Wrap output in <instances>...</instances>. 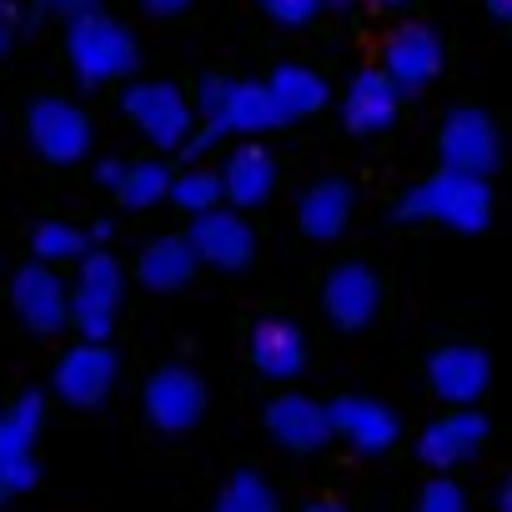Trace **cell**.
Masks as SVG:
<instances>
[{"instance_id": "cell-1", "label": "cell", "mask_w": 512, "mask_h": 512, "mask_svg": "<svg viewBox=\"0 0 512 512\" xmlns=\"http://www.w3.org/2000/svg\"><path fill=\"white\" fill-rule=\"evenodd\" d=\"M196 116H201L206 131L181 146V156H191V161L211 141H226V136L251 141V136H267V131L287 126V116H282V106H277L267 81H226V76H206L196 86Z\"/></svg>"}, {"instance_id": "cell-2", "label": "cell", "mask_w": 512, "mask_h": 512, "mask_svg": "<svg viewBox=\"0 0 512 512\" xmlns=\"http://www.w3.org/2000/svg\"><path fill=\"white\" fill-rule=\"evenodd\" d=\"M392 216H397V221H427V226H447V231L477 236V231H487V221H492V191H487V176L442 166L437 176L417 181V186L397 201Z\"/></svg>"}, {"instance_id": "cell-3", "label": "cell", "mask_w": 512, "mask_h": 512, "mask_svg": "<svg viewBox=\"0 0 512 512\" xmlns=\"http://www.w3.org/2000/svg\"><path fill=\"white\" fill-rule=\"evenodd\" d=\"M66 56H71V71H76V81H81L86 91L126 81V76L136 71V61H141L136 36H131L121 21L101 16V11L66 21Z\"/></svg>"}, {"instance_id": "cell-4", "label": "cell", "mask_w": 512, "mask_h": 512, "mask_svg": "<svg viewBox=\"0 0 512 512\" xmlns=\"http://www.w3.org/2000/svg\"><path fill=\"white\" fill-rule=\"evenodd\" d=\"M121 297H126V272L106 246H91L76 262V282H71V327L91 342H106L116 332L121 317Z\"/></svg>"}, {"instance_id": "cell-5", "label": "cell", "mask_w": 512, "mask_h": 512, "mask_svg": "<svg viewBox=\"0 0 512 512\" xmlns=\"http://www.w3.org/2000/svg\"><path fill=\"white\" fill-rule=\"evenodd\" d=\"M121 111L156 151H181L196 126V101L176 81H131L121 96Z\"/></svg>"}, {"instance_id": "cell-6", "label": "cell", "mask_w": 512, "mask_h": 512, "mask_svg": "<svg viewBox=\"0 0 512 512\" xmlns=\"http://www.w3.org/2000/svg\"><path fill=\"white\" fill-rule=\"evenodd\" d=\"M46 427V397L41 392H21L6 412H0V502L31 492L41 482V462H36V437Z\"/></svg>"}, {"instance_id": "cell-7", "label": "cell", "mask_w": 512, "mask_h": 512, "mask_svg": "<svg viewBox=\"0 0 512 512\" xmlns=\"http://www.w3.org/2000/svg\"><path fill=\"white\" fill-rule=\"evenodd\" d=\"M91 116L66 96H36L26 106V141L51 166H76L91 151Z\"/></svg>"}, {"instance_id": "cell-8", "label": "cell", "mask_w": 512, "mask_h": 512, "mask_svg": "<svg viewBox=\"0 0 512 512\" xmlns=\"http://www.w3.org/2000/svg\"><path fill=\"white\" fill-rule=\"evenodd\" d=\"M11 312L21 317L26 332L36 337H56L71 327V287L61 282V272L41 256H31L26 267H16L11 277Z\"/></svg>"}, {"instance_id": "cell-9", "label": "cell", "mask_w": 512, "mask_h": 512, "mask_svg": "<svg viewBox=\"0 0 512 512\" xmlns=\"http://www.w3.org/2000/svg\"><path fill=\"white\" fill-rule=\"evenodd\" d=\"M141 407H146V422H151L156 432L181 437V432H191V427L206 417V382H201L191 367L166 362V367H156V372L146 377Z\"/></svg>"}, {"instance_id": "cell-10", "label": "cell", "mask_w": 512, "mask_h": 512, "mask_svg": "<svg viewBox=\"0 0 512 512\" xmlns=\"http://www.w3.org/2000/svg\"><path fill=\"white\" fill-rule=\"evenodd\" d=\"M116 377H121L116 352H111L106 342L81 337L71 352H61V362H56V372H51V392H56L66 407L91 412V407H101V402L116 392Z\"/></svg>"}, {"instance_id": "cell-11", "label": "cell", "mask_w": 512, "mask_h": 512, "mask_svg": "<svg viewBox=\"0 0 512 512\" xmlns=\"http://www.w3.org/2000/svg\"><path fill=\"white\" fill-rule=\"evenodd\" d=\"M186 236H191V246L201 256V267H216V272H246L251 256H256V231H251V221L236 206L196 211Z\"/></svg>"}, {"instance_id": "cell-12", "label": "cell", "mask_w": 512, "mask_h": 512, "mask_svg": "<svg viewBox=\"0 0 512 512\" xmlns=\"http://www.w3.org/2000/svg\"><path fill=\"white\" fill-rule=\"evenodd\" d=\"M437 156L442 166L452 171H472V176H487L497 161H502V136H497V121L477 106H452L442 131H437Z\"/></svg>"}, {"instance_id": "cell-13", "label": "cell", "mask_w": 512, "mask_h": 512, "mask_svg": "<svg viewBox=\"0 0 512 512\" xmlns=\"http://www.w3.org/2000/svg\"><path fill=\"white\" fill-rule=\"evenodd\" d=\"M267 432L277 447L287 452H322L332 437H337V422H332V402H317L307 392H282L267 402L262 412Z\"/></svg>"}, {"instance_id": "cell-14", "label": "cell", "mask_w": 512, "mask_h": 512, "mask_svg": "<svg viewBox=\"0 0 512 512\" xmlns=\"http://www.w3.org/2000/svg\"><path fill=\"white\" fill-rule=\"evenodd\" d=\"M482 442H487V417L477 407H447L417 432V462L427 472H452L467 457H477Z\"/></svg>"}, {"instance_id": "cell-15", "label": "cell", "mask_w": 512, "mask_h": 512, "mask_svg": "<svg viewBox=\"0 0 512 512\" xmlns=\"http://www.w3.org/2000/svg\"><path fill=\"white\" fill-rule=\"evenodd\" d=\"M377 307H382V282H377V272L367 262H337L327 272V282H322V312H327V322L337 332L372 327Z\"/></svg>"}, {"instance_id": "cell-16", "label": "cell", "mask_w": 512, "mask_h": 512, "mask_svg": "<svg viewBox=\"0 0 512 512\" xmlns=\"http://www.w3.org/2000/svg\"><path fill=\"white\" fill-rule=\"evenodd\" d=\"M487 382H492V362L477 342H447L427 362V387L447 407H477Z\"/></svg>"}, {"instance_id": "cell-17", "label": "cell", "mask_w": 512, "mask_h": 512, "mask_svg": "<svg viewBox=\"0 0 512 512\" xmlns=\"http://www.w3.org/2000/svg\"><path fill=\"white\" fill-rule=\"evenodd\" d=\"M442 66H447V51H442L437 31L422 26V21L397 26V31L387 36V46H382V71L402 86V96L432 86V81L442 76Z\"/></svg>"}, {"instance_id": "cell-18", "label": "cell", "mask_w": 512, "mask_h": 512, "mask_svg": "<svg viewBox=\"0 0 512 512\" xmlns=\"http://www.w3.org/2000/svg\"><path fill=\"white\" fill-rule=\"evenodd\" d=\"M332 422H337V437H342L352 452H367V457L397 447V437H402V417H397L387 402L357 397V392L332 402Z\"/></svg>"}, {"instance_id": "cell-19", "label": "cell", "mask_w": 512, "mask_h": 512, "mask_svg": "<svg viewBox=\"0 0 512 512\" xmlns=\"http://www.w3.org/2000/svg\"><path fill=\"white\" fill-rule=\"evenodd\" d=\"M246 357L267 382H292L307 367V332L297 322H287V317H262L251 327Z\"/></svg>"}, {"instance_id": "cell-20", "label": "cell", "mask_w": 512, "mask_h": 512, "mask_svg": "<svg viewBox=\"0 0 512 512\" xmlns=\"http://www.w3.org/2000/svg\"><path fill=\"white\" fill-rule=\"evenodd\" d=\"M397 106H402V86L387 71H357L342 96V126L352 136H377L397 121Z\"/></svg>"}, {"instance_id": "cell-21", "label": "cell", "mask_w": 512, "mask_h": 512, "mask_svg": "<svg viewBox=\"0 0 512 512\" xmlns=\"http://www.w3.org/2000/svg\"><path fill=\"white\" fill-rule=\"evenodd\" d=\"M221 181H226V206L251 211V206H262V201L277 191V161H272V151H267V146L241 141V146L226 156Z\"/></svg>"}, {"instance_id": "cell-22", "label": "cell", "mask_w": 512, "mask_h": 512, "mask_svg": "<svg viewBox=\"0 0 512 512\" xmlns=\"http://www.w3.org/2000/svg\"><path fill=\"white\" fill-rule=\"evenodd\" d=\"M196 267H201V256H196L191 236H156L136 256V282L146 292H181L196 277Z\"/></svg>"}, {"instance_id": "cell-23", "label": "cell", "mask_w": 512, "mask_h": 512, "mask_svg": "<svg viewBox=\"0 0 512 512\" xmlns=\"http://www.w3.org/2000/svg\"><path fill=\"white\" fill-rule=\"evenodd\" d=\"M347 221H352V186H347L342 176H322V181H312V186L302 191V201H297V226H302V236L332 241V236L347 231Z\"/></svg>"}, {"instance_id": "cell-24", "label": "cell", "mask_w": 512, "mask_h": 512, "mask_svg": "<svg viewBox=\"0 0 512 512\" xmlns=\"http://www.w3.org/2000/svg\"><path fill=\"white\" fill-rule=\"evenodd\" d=\"M267 86H272V96H277V106H282L287 121H307V116L327 111V101H332V86L312 66H297V61H282Z\"/></svg>"}, {"instance_id": "cell-25", "label": "cell", "mask_w": 512, "mask_h": 512, "mask_svg": "<svg viewBox=\"0 0 512 512\" xmlns=\"http://www.w3.org/2000/svg\"><path fill=\"white\" fill-rule=\"evenodd\" d=\"M171 181H176V171H171L161 156H141V161H131V171H126L116 201H121L126 211H151L156 201H171Z\"/></svg>"}, {"instance_id": "cell-26", "label": "cell", "mask_w": 512, "mask_h": 512, "mask_svg": "<svg viewBox=\"0 0 512 512\" xmlns=\"http://www.w3.org/2000/svg\"><path fill=\"white\" fill-rule=\"evenodd\" d=\"M31 251L41 256V262H51V267L81 262V256L91 251V231H81V226L51 216V221H36V231H31Z\"/></svg>"}, {"instance_id": "cell-27", "label": "cell", "mask_w": 512, "mask_h": 512, "mask_svg": "<svg viewBox=\"0 0 512 512\" xmlns=\"http://www.w3.org/2000/svg\"><path fill=\"white\" fill-rule=\"evenodd\" d=\"M211 512H282L277 492L256 477V472H231L211 502Z\"/></svg>"}, {"instance_id": "cell-28", "label": "cell", "mask_w": 512, "mask_h": 512, "mask_svg": "<svg viewBox=\"0 0 512 512\" xmlns=\"http://www.w3.org/2000/svg\"><path fill=\"white\" fill-rule=\"evenodd\" d=\"M171 201H176L186 216L211 211V206H226V181H221V171H201V166H191V171H181V176L171 181Z\"/></svg>"}, {"instance_id": "cell-29", "label": "cell", "mask_w": 512, "mask_h": 512, "mask_svg": "<svg viewBox=\"0 0 512 512\" xmlns=\"http://www.w3.org/2000/svg\"><path fill=\"white\" fill-rule=\"evenodd\" d=\"M412 512H467V492L452 482V477H427L422 492H417V507Z\"/></svg>"}, {"instance_id": "cell-30", "label": "cell", "mask_w": 512, "mask_h": 512, "mask_svg": "<svg viewBox=\"0 0 512 512\" xmlns=\"http://www.w3.org/2000/svg\"><path fill=\"white\" fill-rule=\"evenodd\" d=\"M256 6H262L272 21H282V26H307L327 0H256Z\"/></svg>"}, {"instance_id": "cell-31", "label": "cell", "mask_w": 512, "mask_h": 512, "mask_svg": "<svg viewBox=\"0 0 512 512\" xmlns=\"http://www.w3.org/2000/svg\"><path fill=\"white\" fill-rule=\"evenodd\" d=\"M126 171H131V161H116V156H106V161H96V186L101 191H121V181H126Z\"/></svg>"}, {"instance_id": "cell-32", "label": "cell", "mask_w": 512, "mask_h": 512, "mask_svg": "<svg viewBox=\"0 0 512 512\" xmlns=\"http://www.w3.org/2000/svg\"><path fill=\"white\" fill-rule=\"evenodd\" d=\"M41 11H51V16H61V21H76V16L101 11V0H41Z\"/></svg>"}, {"instance_id": "cell-33", "label": "cell", "mask_w": 512, "mask_h": 512, "mask_svg": "<svg viewBox=\"0 0 512 512\" xmlns=\"http://www.w3.org/2000/svg\"><path fill=\"white\" fill-rule=\"evenodd\" d=\"M11 41H16V6H11V0H0V56L11 51Z\"/></svg>"}, {"instance_id": "cell-34", "label": "cell", "mask_w": 512, "mask_h": 512, "mask_svg": "<svg viewBox=\"0 0 512 512\" xmlns=\"http://www.w3.org/2000/svg\"><path fill=\"white\" fill-rule=\"evenodd\" d=\"M141 6H146L151 16H181V11L191 6V0H141Z\"/></svg>"}, {"instance_id": "cell-35", "label": "cell", "mask_w": 512, "mask_h": 512, "mask_svg": "<svg viewBox=\"0 0 512 512\" xmlns=\"http://www.w3.org/2000/svg\"><path fill=\"white\" fill-rule=\"evenodd\" d=\"M487 11H492V21L512 26V0H487Z\"/></svg>"}, {"instance_id": "cell-36", "label": "cell", "mask_w": 512, "mask_h": 512, "mask_svg": "<svg viewBox=\"0 0 512 512\" xmlns=\"http://www.w3.org/2000/svg\"><path fill=\"white\" fill-rule=\"evenodd\" d=\"M91 231V246H106L111 241V221H96V226H86Z\"/></svg>"}, {"instance_id": "cell-37", "label": "cell", "mask_w": 512, "mask_h": 512, "mask_svg": "<svg viewBox=\"0 0 512 512\" xmlns=\"http://www.w3.org/2000/svg\"><path fill=\"white\" fill-rule=\"evenodd\" d=\"M497 512H512V477H507L502 492H497Z\"/></svg>"}, {"instance_id": "cell-38", "label": "cell", "mask_w": 512, "mask_h": 512, "mask_svg": "<svg viewBox=\"0 0 512 512\" xmlns=\"http://www.w3.org/2000/svg\"><path fill=\"white\" fill-rule=\"evenodd\" d=\"M302 512H347V507H342V502H307Z\"/></svg>"}, {"instance_id": "cell-39", "label": "cell", "mask_w": 512, "mask_h": 512, "mask_svg": "<svg viewBox=\"0 0 512 512\" xmlns=\"http://www.w3.org/2000/svg\"><path fill=\"white\" fill-rule=\"evenodd\" d=\"M372 6H407V0H372Z\"/></svg>"}, {"instance_id": "cell-40", "label": "cell", "mask_w": 512, "mask_h": 512, "mask_svg": "<svg viewBox=\"0 0 512 512\" xmlns=\"http://www.w3.org/2000/svg\"><path fill=\"white\" fill-rule=\"evenodd\" d=\"M327 6H337V11H342V6H352V0H327Z\"/></svg>"}]
</instances>
